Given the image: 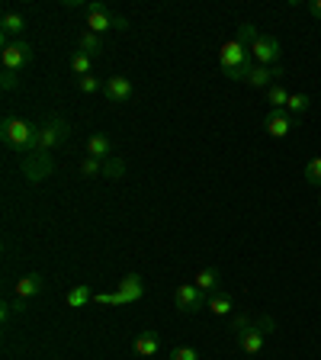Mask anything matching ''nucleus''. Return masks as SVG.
Returning <instances> with one entry per match:
<instances>
[{
    "label": "nucleus",
    "mask_w": 321,
    "mask_h": 360,
    "mask_svg": "<svg viewBox=\"0 0 321 360\" xmlns=\"http://www.w3.org/2000/svg\"><path fill=\"white\" fill-rule=\"evenodd\" d=\"M273 328H277V322L267 319V315L263 319H238L235 322V341H238L241 351L254 357V354H261L267 347V335Z\"/></svg>",
    "instance_id": "f257e3e1"
},
{
    "label": "nucleus",
    "mask_w": 321,
    "mask_h": 360,
    "mask_svg": "<svg viewBox=\"0 0 321 360\" xmlns=\"http://www.w3.org/2000/svg\"><path fill=\"white\" fill-rule=\"evenodd\" d=\"M0 139L10 151L16 155H32V145H36V126L26 120H16V116H4L0 120Z\"/></svg>",
    "instance_id": "f03ea898"
},
{
    "label": "nucleus",
    "mask_w": 321,
    "mask_h": 360,
    "mask_svg": "<svg viewBox=\"0 0 321 360\" xmlns=\"http://www.w3.org/2000/svg\"><path fill=\"white\" fill-rule=\"evenodd\" d=\"M22 302H26V300H16V302H4V309H0V319H4V322H10V319H13V315H22V312H26V306H22Z\"/></svg>",
    "instance_id": "c756f323"
},
{
    "label": "nucleus",
    "mask_w": 321,
    "mask_h": 360,
    "mask_svg": "<svg viewBox=\"0 0 321 360\" xmlns=\"http://www.w3.org/2000/svg\"><path fill=\"white\" fill-rule=\"evenodd\" d=\"M318 202H321V193H318Z\"/></svg>",
    "instance_id": "72a5a7b5"
},
{
    "label": "nucleus",
    "mask_w": 321,
    "mask_h": 360,
    "mask_svg": "<svg viewBox=\"0 0 321 360\" xmlns=\"http://www.w3.org/2000/svg\"><path fill=\"white\" fill-rule=\"evenodd\" d=\"M171 360H199V351H196V347H190V345L173 347V351H171Z\"/></svg>",
    "instance_id": "7c9ffc66"
},
{
    "label": "nucleus",
    "mask_w": 321,
    "mask_h": 360,
    "mask_svg": "<svg viewBox=\"0 0 321 360\" xmlns=\"http://www.w3.org/2000/svg\"><path fill=\"white\" fill-rule=\"evenodd\" d=\"M93 296H97V292L90 290L87 283H77L74 290H67L65 302H67V306H71V309H84V306H87V302H93Z\"/></svg>",
    "instance_id": "412c9836"
},
{
    "label": "nucleus",
    "mask_w": 321,
    "mask_h": 360,
    "mask_svg": "<svg viewBox=\"0 0 321 360\" xmlns=\"http://www.w3.org/2000/svg\"><path fill=\"white\" fill-rule=\"evenodd\" d=\"M296 116H289L286 110H270L267 112V120H263V129H267L270 139H286V135L296 129Z\"/></svg>",
    "instance_id": "9d476101"
},
{
    "label": "nucleus",
    "mask_w": 321,
    "mask_h": 360,
    "mask_svg": "<svg viewBox=\"0 0 321 360\" xmlns=\"http://www.w3.org/2000/svg\"><path fill=\"white\" fill-rule=\"evenodd\" d=\"M22 30H26V16H22V13H16V10H7V13L0 16V32H4V45H7L13 36H22Z\"/></svg>",
    "instance_id": "4468645a"
},
{
    "label": "nucleus",
    "mask_w": 321,
    "mask_h": 360,
    "mask_svg": "<svg viewBox=\"0 0 321 360\" xmlns=\"http://www.w3.org/2000/svg\"><path fill=\"white\" fill-rule=\"evenodd\" d=\"M161 351V335H157V331H142V335L135 338V354H138V357H155V354Z\"/></svg>",
    "instance_id": "f3484780"
},
{
    "label": "nucleus",
    "mask_w": 321,
    "mask_h": 360,
    "mask_svg": "<svg viewBox=\"0 0 321 360\" xmlns=\"http://www.w3.org/2000/svg\"><path fill=\"white\" fill-rule=\"evenodd\" d=\"M22 167V177L30 180V184H39V180H45L48 174H52V155H26L20 161Z\"/></svg>",
    "instance_id": "1a4fd4ad"
},
{
    "label": "nucleus",
    "mask_w": 321,
    "mask_h": 360,
    "mask_svg": "<svg viewBox=\"0 0 321 360\" xmlns=\"http://www.w3.org/2000/svg\"><path fill=\"white\" fill-rule=\"evenodd\" d=\"M32 58H36V52H32V45L26 42V39H20V42H7L4 45V52H0V65H4V71H13V75H20L22 68H30Z\"/></svg>",
    "instance_id": "423d86ee"
},
{
    "label": "nucleus",
    "mask_w": 321,
    "mask_h": 360,
    "mask_svg": "<svg viewBox=\"0 0 321 360\" xmlns=\"http://www.w3.org/2000/svg\"><path fill=\"white\" fill-rule=\"evenodd\" d=\"M261 36H263V32L257 30L254 22H241V26H238V36H235V39H238V42L244 45V49H251V45H254Z\"/></svg>",
    "instance_id": "b1692460"
},
{
    "label": "nucleus",
    "mask_w": 321,
    "mask_h": 360,
    "mask_svg": "<svg viewBox=\"0 0 321 360\" xmlns=\"http://www.w3.org/2000/svg\"><path fill=\"white\" fill-rule=\"evenodd\" d=\"M0 87L7 90V94L16 87V75H13V71H4V81H0Z\"/></svg>",
    "instance_id": "2f4dec72"
},
{
    "label": "nucleus",
    "mask_w": 321,
    "mask_h": 360,
    "mask_svg": "<svg viewBox=\"0 0 321 360\" xmlns=\"http://www.w3.org/2000/svg\"><path fill=\"white\" fill-rule=\"evenodd\" d=\"M122 174H126V161H122V158H116V155H112L110 161H106V167H103V177H110V180H119Z\"/></svg>",
    "instance_id": "c85d7f7f"
},
{
    "label": "nucleus",
    "mask_w": 321,
    "mask_h": 360,
    "mask_svg": "<svg viewBox=\"0 0 321 360\" xmlns=\"http://www.w3.org/2000/svg\"><path fill=\"white\" fill-rule=\"evenodd\" d=\"M116 296H119V306H129V302H142L145 300V280L138 274H126L122 283L116 286Z\"/></svg>",
    "instance_id": "9b49d317"
},
{
    "label": "nucleus",
    "mask_w": 321,
    "mask_h": 360,
    "mask_svg": "<svg viewBox=\"0 0 321 360\" xmlns=\"http://www.w3.org/2000/svg\"><path fill=\"white\" fill-rule=\"evenodd\" d=\"M232 296H228V292L225 290H218V292H212L209 300H206V309H209L212 315H218V319H222V315H232Z\"/></svg>",
    "instance_id": "aec40b11"
},
{
    "label": "nucleus",
    "mask_w": 321,
    "mask_h": 360,
    "mask_svg": "<svg viewBox=\"0 0 321 360\" xmlns=\"http://www.w3.org/2000/svg\"><path fill=\"white\" fill-rule=\"evenodd\" d=\"M87 26H90V32H97V36H103V32H110V30H129V20L126 16H116V13H110V7L106 4H87Z\"/></svg>",
    "instance_id": "39448f33"
},
{
    "label": "nucleus",
    "mask_w": 321,
    "mask_h": 360,
    "mask_svg": "<svg viewBox=\"0 0 321 360\" xmlns=\"http://www.w3.org/2000/svg\"><path fill=\"white\" fill-rule=\"evenodd\" d=\"M87 155L90 158H100V161H110L112 158V139L106 132H97L87 139Z\"/></svg>",
    "instance_id": "dca6fc26"
},
{
    "label": "nucleus",
    "mask_w": 321,
    "mask_h": 360,
    "mask_svg": "<svg viewBox=\"0 0 321 360\" xmlns=\"http://www.w3.org/2000/svg\"><path fill=\"white\" fill-rule=\"evenodd\" d=\"M71 135V126H67L65 116H48L42 126H36V145H32V155H48V151L61 148Z\"/></svg>",
    "instance_id": "20e7f679"
},
{
    "label": "nucleus",
    "mask_w": 321,
    "mask_h": 360,
    "mask_svg": "<svg viewBox=\"0 0 321 360\" xmlns=\"http://www.w3.org/2000/svg\"><path fill=\"white\" fill-rule=\"evenodd\" d=\"M103 94H106V100H110V103H129V100H132V94H135V87H132V81H129V77L112 75V77H106Z\"/></svg>",
    "instance_id": "f8f14e48"
},
{
    "label": "nucleus",
    "mask_w": 321,
    "mask_h": 360,
    "mask_svg": "<svg viewBox=\"0 0 321 360\" xmlns=\"http://www.w3.org/2000/svg\"><path fill=\"white\" fill-rule=\"evenodd\" d=\"M280 77H283V68H263V65H251V71H247L244 84H251V87H273V84H280Z\"/></svg>",
    "instance_id": "ddd939ff"
},
{
    "label": "nucleus",
    "mask_w": 321,
    "mask_h": 360,
    "mask_svg": "<svg viewBox=\"0 0 321 360\" xmlns=\"http://www.w3.org/2000/svg\"><path fill=\"white\" fill-rule=\"evenodd\" d=\"M77 52H84L87 58H100L103 55V36H97V32H81V39H77Z\"/></svg>",
    "instance_id": "6ab92c4d"
},
{
    "label": "nucleus",
    "mask_w": 321,
    "mask_h": 360,
    "mask_svg": "<svg viewBox=\"0 0 321 360\" xmlns=\"http://www.w3.org/2000/svg\"><path fill=\"white\" fill-rule=\"evenodd\" d=\"M103 84H106V81H100L97 75L77 77V90H81V94H103Z\"/></svg>",
    "instance_id": "cd10ccee"
},
{
    "label": "nucleus",
    "mask_w": 321,
    "mask_h": 360,
    "mask_svg": "<svg viewBox=\"0 0 321 360\" xmlns=\"http://www.w3.org/2000/svg\"><path fill=\"white\" fill-rule=\"evenodd\" d=\"M308 106H312V97H308V94H289V103H286V112L299 120V116L308 110Z\"/></svg>",
    "instance_id": "5701e85b"
},
{
    "label": "nucleus",
    "mask_w": 321,
    "mask_h": 360,
    "mask_svg": "<svg viewBox=\"0 0 321 360\" xmlns=\"http://www.w3.org/2000/svg\"><path fill=\"white\" fill-rule=\"evenodd\" d=\"M42 290H45V277H42V274H30V277H22L20 283L13 286L16 300H32V296H39Z\"/></svg>",
    "instance_id": "2eb2a0df"
},
{
    "label": "nucleus",
    "mask_w": 321,
    "mask_h": 360,
    "mask_svg": "<svg viewBox=\"0 0 321 360\" xmlns=\"http://www.w3.org/2000/svg\"><path fill=\"white\" fill-rule=\"evenodd\" d=\"M206 300H209V296H206L196 283H177V290H173V306H177V312H183V315L199 312V309L206 306Z\"/></svg>",
    "instance_id": "0eeeda50"
},
{
    "label": "nucleus",
    "mask_w": 321,
    "mask_h": 360,
    "mask_svg": "<svg viewBox=\"0 0 321 360\" xmlns=\"http://www.w3.org/2000/svg\"><path fill=\"white\" fill-rule=\"evenodd\" d=\"M196 286H199L202 292H218L222 290V277H218V270L216 267H199L196 270Z\"/></svg>",
    "instance_id": "a211bd4d"
},
{
    "label": "nucleus",
    "mask_w": 321,
    "mask_h": 360,
    "mask_svg": "<svg viewBox=\"0 0 321 360\" xmlns=\"http://www.w3.org/2000/svg\"><path fill=\"white\" fill-rule=\"evenodd\" d=\"M71 71H74L77 77L93 75V58H87L84 52H74V55H71Z\"/></svg>",
    "instance_id": "393cba45"
},
{
    "label": "nucleus",
    "mask_w": 321,
    "mask_h": 360,
    "mask_svg": "<svg viewBox=\"0 0 321 360\" xmlns=\"http://www.w3.org/2000/svg\"><path fill=\"white\" fill-rule=\"evenodd\" d=\"M251 61L254 65H263V68H277L280 65V55H283V45H280L277 36H261L251 49Z\"/></svg>",
    "instance_id": "6e6552de"
},
{
    "label": "nucleus",
    "mask_w": 321,
    "mask_h": 360,
    "mask_svg": "<svg viewBox=\"0 0 321 360\" xmlns=\"http://www.w3.org/2000/svg\"><path fill=\"white\" fill-rule=\"evenodd\" d=\"M267 103H270V110H286V103H289V90H286L283 84H273V87L267 90Z\"/></svg>",
    "instance_id": "4be33fe9"
},
{
    "label": "nucleus",
    "mask_w": 321,
    "mask_h": 360,
    "mask_svg": "<svg viewBox=\"0 0 321 360\" xmlns=\"http://www.w3.org/2000/svg\"><path fill=\"white\" fill-rule=\"evenodd\" d=\"M251 65H254V61H251V52H247L238 39H228V42H222V49H218V68L225 71V77H232V81L244 84Z\"/></svg>",
    "instance_id": "7ed1b4c3"
},
{
    "label": "nucleus",
    "mask_w": 321,
    "mask_h": 360,
    "mask_svg": "<svg viewBox=\"0 0 321 360\" xmlns=\"http://www.w3.org/2000/svg\"><path fill=\"white\" fill-rule=\"evenodd\" d=\"M302 177H306V184H312V187L321 190V158H312V161H308Z\"/></svg>",
    "instance_id": "bb28decb"
},
{
    "label": "nucleus",
    "mask_w": 321,
    "mask_h": 360,
    "mask_svg": "<svg viewBox=\"0 0 321 360\" xmlns=\"http://www.w3.org/2000/svg\"><path fill=\"white\" fill-rule=\"evenodd\" d=\"M103 167H106V161H100V158H84L81 161V174L84 177H103Z\"/></svg>",
    "instance_id": "a878e982"
},
{
    "label": "nucleus",
    "mask_w": 321,
    "mask_h": 360,
    "mask_svg": "<svg viewBox=\"0 0 321 360\" xmlns=\"http://www.w3.org/2000/svg\"><path fill=\"white\" fill-rule=\"evenodd\" d=\"M308 13H312L315 20H321V0H312V4H308Z\"/></svg>",
    "instance_id": "473e14b6"
}]
</instances>
